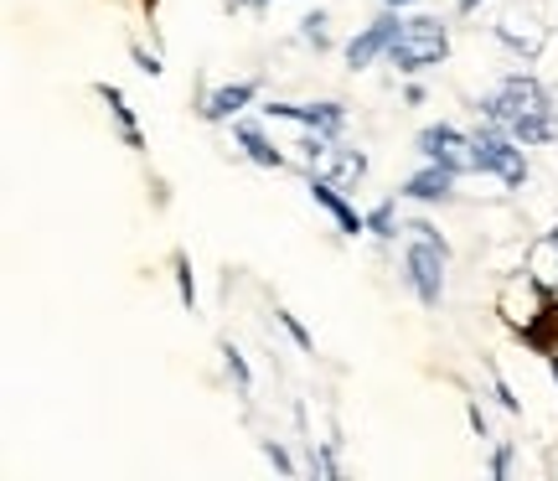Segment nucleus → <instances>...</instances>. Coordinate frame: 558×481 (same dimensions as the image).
Listing matches in <instances>:
<instances>
[{
    "label": "nucleus",
    "mask_w": 558,
    "mask_h": 481,
    "mask_svg": "<svg viewBox=\"0 0 558 481\" xmlns=\"http://www.w3.org/2000/svg\"><path fill=\"white\" fill-rule=\"evenodd\" d=\"M481 115L492 124H501L512 141L522 145H543L554 141V99H548V88L538 79H527V73H512V79H501L486 99H481Z\"/></svg>",
    "instance_id": "obj_1"
},
{
    "label": "nucleus",
    "mask_w": 558,
    "mask_h": 481,
    "mask_svg": "<svg viewBox=\"0 0 558 481\" xmlns=\"http://www.w3.org/2000/svg\"><path fill=\"white\" fill-rule=\"evenodd\" d=\"M445 260H450V243L439 239L429 223H414L403 269H409V285H414V296L424 305H439V296H445Z\"/></svg>",
    "instance_id": "obj_2"
},
{
    "label": "nucleus",
    "mask_w": 558,
    "mask_h": 481,
    "mask_svg": "<svg viewBox=\"0 0 558 481\" xmlns=\"http://www.w3.org/2000/svg\"><path fill=\"white\" fill-rule=\"evenodd\" d=\"M388 58H393L399 73H424V68H435V62L450 58V37H445V26H439V21L414 16V21H403L399 41L388 47Z\"/></svg>",
    "instance_id": "obj_3"
},
{
    "label": "nucleus",
    "mask_w": 558,
    "mask_h": 481,
    "mask_svg": "<svg viewBox=\"0 0 558 481\" xmlns=\"http://www.w3.org/2000/svg\"><path fill=\"white\" fill-rule=\"evenodd\" d=\"M418 151L424 160H435V166H450V171H481V156H476V135H460L450 124H429V130H418Z\"/></svg>",
    "instance_id": "obj_4"
},
{
    "label": "nucleus",
    "mask_w": 558,
    "mask_h": 481,
    "mask_svg": "<svg viewBox=\"0 0 558 481\" xmlns=\"http://www.w3.org/2000/svg\"><path fill=\"white\" fill-rule=\"evenodd\" d=\"M476 156H481V171L501 177L507 187H522V181H527V160H522L518 141H512L501 124H492V130H476Z\"/></svg>",
    "instance_id": "obj_5"
},
{
    "label": "nucleus",
    "mask_w": 558,
    "mask_h": 481,
    "mask_svg": "<svg viewBox=\"0 0 558 481\" xmlns=\"http://www.w3.org/2000/svg\"><path fill=\"white\" fill-rule=\"evenodd\" d=\"M264 115L269 120H295L305 130H316V135H341L347 130V109L341 104H269Z\"/></svg>",
    "instance_id": "obj_6"
},
{
    "label": "nucleus",
    "mask_w": 558,
    "mask_h": 481,
    "mask_svg": "<svg viewBox=\"0 0 558 481\" xmlns=\"http://www.w3.org/2000/svg\"><path fill=\"white\" fill-rule=\"evenodd\" d=\"M399 32H403V16H383V21H373L362 37H352L347 41V62L352 68H367V62L378 58V52H388L393 41H399Z\"/></svg>",
    "instance_id": "obj_7"
},
{
    "label": "nucleus",
    "mask_w": 558,
    "mask_h": 481,
    "mask_svg": "<svg viewBox=\"0 0 558 481\" xmlns=\"http://www.w3.org/2000/svg\"><path fill=\"white\" fill-rule=\"evenodd\" d=\"M518 337H522V347H533L538 358H548V362L558 358V301H554V296L538 305V316H533V321H522Z\"/></svg>",
    "instance_id": "obj_8"
},
{
    "label": "nucleus",
    "mask_w": 558,
    "mask_h": 481,
    "mask_svg": "<svg viewBox=\"0 0 558 481\" xmlns=\"http://www.w3.org/2000/svg\"><path fill=\"white\" fill-rule=\"evenodd\" d=\"M311 197H316L320 207H326V213H331V218L341 223V233H352V239H357V233H367V218H362L357 207H352V202L341 197V187H337V181L316 177V181H311Z\"/></svg>",
    "instance_id": "obj_9"
},
{
    "label": "nucleus",
    "mask_w": 558,
    "mask_h": 481,
    "mask_svg": "<svg viewBox=\"0 0 558 481\" xmlns=\"http://www.w3.org/2000/svg\"><path fill=\"white\" fill-rule=\"evenodd\" d=\"M450 187H456V171L429 160L418 177L403 181V197H414V202H445V197H450Z\"/></svg>",
    "instance_id": "obj_10"
},
{
    "label": "nucleus",
    "mask_w": 558,
    "mask_h": 481,
    "mask_svg": "<svg viewBox=\"0 0 558 481\" xmlns=\"http://www.w3.org/2000/svg\"><path fill=\"white\" fill-rule=\"evenodd\" d=\"M233 141H239L243 151H248V160H254V166H269V171H279V166H284V156H279V151H275L269 141H264L259 124L239 120V124H233Z\"/></svg>",
    "instance_id": "obj_11"
},
{
    "label": "nucleus",
    "mask_w": 558,
    "mask_h": 481,
    "mask_svg": "<svg viewBox=\"0 0 558 481\" xmlns=\"http://www.w3.org/2000/svg\"><path fill=\"white\" fill-rule=\"evenodd\" d=\"M254 94H259V83H228V88H218V94L207 99V109H202V115H207V120H233V115H239Z\"/></svg>",
    "instance_id": "obj_12"
},
{
    "label": "nucleus",
    "mask_w": 558,
    "mask_h": 481,
    "mask_svg": "<svg viewBox=\"0 0 558 481\" xmlns=\"http://www.w3.org/2000/svg\"><path fill=\"white\" fill-rule=\"evenodd\" d=\"M362 177H367V156H362V151H326V181L357 187Z\"/></svg>",
    "instance_id": "obj_13"
},
{
    "label": "nucleus",
    "mask_w": 558,
    "mask_h": 481,
    "mask_svg": "<svg viewBox=\"0 0 558 481\" xmlns=\"http://www.w3.org/2000/svg\"><path fill=\"white\" fill-rule=\"evenodd\" d=\"M99 94H104V99H109V109H114V120L124 124V141H130V151H140V145H145V141H140V130H135V115L124 109V94H120V88H109V83H104Z\"/></svg>",
    "instance_id": "obj_14"
},
{
    "label": "nucleus",
    "mask_w": 558,
    "mask_h": 481,
    "mask_svg": "<svg viewBox=\"0 0 558 481\" xmlns=\"http://www.w3.org/2000/svg\"><path fill=\"white\" fill-rule=\"evenodd\" d=\"M367 228H373L378 239H393V233H399V218H393V202H378V207H373V218H367Z\"/></svg>",
    "instance_id": "obj_15"
},
{
    "label": "nucleus",
    "mask_w": 558,
    "mask_h": 481,
    "mask_svg": "<svg viewBox=\"0 0 558 481\" xmlns=\"http://www.w3.org/2000/svg\"><path fill=\"white\" fill-rule=\"evenodd\" d=\"M177 275H181V301L197 305V285H192V269H186V254H177Z\"/></svg>",
    "instance_id": "obj_16"
},
{
    "label": "nucleus",
    "mask_w": 558,
    "mask_h": 481,
    "mask_svg": "<svg viewBox=\"0 0 558 481\" xmlns=\"http://www.w3.org/2000/svg\"><path fill=\"white\" fill-rule=\"evenodd\" d=\"M300 26H305V37L316 41V47H326V16H320V11H316V16H305Z\"/></svg>",
    "instance_id": "obj_17"
},
{
    "label": "nucleus",
    "mask_w": 558,
    "mask_h": 481,
    "mask_svg": "<svg viewBox=\"0 0 558 481\" xmlns=\"http://www.w3.org/2000/svg\"><path fill=\"white\" fill-rule=\"evenodd\" d=\"M222 358H228V373H233V378H239L243 388H248V368H243L239 352H233V347H222Z\"/></svg>",
    "instance_id": "obj_18"
},
{
    "label": "nucleus",
    "mask_w": 558,
    "mask_h": 481,
    "mask_svg": "<svg viewBox=\"0 0 558 481\" xmlns=\"http://www.w3.org/2000/svg\"><path fill=\"white\" fill-rule=\"evenodd\" d=\"M264 456H269V461H275L279 471H290V456H284V450H279V445H264Z\"/></svg>",
    "instance_id": "obj_19"
},
{
    "label": "nucleus",
    "mask_w": 558,
    "mask_h": 481,
    "mask_svg": "<svg viewBox=\"0 0 558 481\" xmlns=\"http://www.w3.org/2000/svg\"><path fill=\"white\" fill-rule=\"evenodd\" d=\"M507 466H512V450L501 445V450H497V461H492V471H497V477H507Z\"/></svg>",
    "instance_id": "obj_20"
},
{
    "label": "nucleus",
    "mask_w": 558,
    "mask_h": 481,
    "mask_svg": "<svg viewBox=\"0 0 558 481\" xmlns=\"http://www.w3.org/2000/svg\"><path fill=\"white\" fill-rule=\"evenodd\" d=\"M388 5H414V0H388Z\"/></svg>",
    "instance_id": "obj_21"
},
{
    "label": "nucleus",
    "mask_w": 558,
    "mask_h": 481,
    "mask_svg": "<svg viewBox=\"0 0 558 481\" xmlns=\"http://www.w3.org/2000/svg\"><path fill=\"white\" fill-rule=\"evenodd\" d=\"M248 5H264V0H248Z\"/></svg>",
    "instance_id": "obj_22"
}]
</instances>
